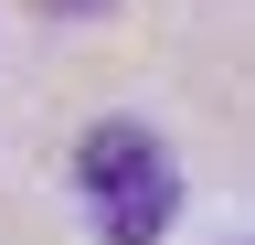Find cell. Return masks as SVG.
<instances>
[{"instance_id": "cell-2", "label": "cell", "mask_w": 255, "mask_h": 245, "mask_svg": "<svg viewBox=\"0 0 255 245\" xmlns=\"http://www.w3.org/2000/svg\"><path fill=\"white\" fill-rule=\"evenodd\" d=\"M43 11H75V21H85V11H117V0H43Z\"/></svg>"}, {"instance_id": "cell-1", "label": "cell", "mask_w": 255, "mask_h": 245, "mask_svg": "<svg viewBox=\"0 0 255 245\" xmlns=\"http://www.w3.org/2000/svg\"><path fill=\"white\" fill-rule=\"evenodd\" d=\"M75 192L96 213V245H159L181 213V171L138 117H96L75 139Z\"/></svg>"}]
</instances>
